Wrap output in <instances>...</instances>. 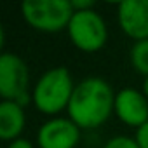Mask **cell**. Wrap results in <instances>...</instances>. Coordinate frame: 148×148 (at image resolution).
Returning a JSON list of instances; mask_svg holds the SVG:
<instances>
[{"label": "cell", "instance_id": "obj_14", "mask_svg": "<svg viewBox=\"0 0 148 148\" xmlns=\"http://www.w3.org/2000/svg\"><path fill=\"white\" fill-rule=\"evenodd\" d=\"M7 148H33V143L26 138H18V139L7 143Z\"/></svg>", "mask_w": 148, "mask_h": 148}, {"label": "cell", "instance_id": "obj_13", "mask_svg": "<svg viewBox=\"0 0 148 148\" xmlns=\"http://www.w3.org/2000/svg\"><path fill=\"white\" fill-rule=\"evenodd\" d=\"M71 7L73 11H87L94 9V2L92 0H71Z\"/></svg>", "mask_w": 148, "mask_h": 148}, {"label": "cell", "instance_id": "obj_4", "mask_svg": "<svg viewBox=\"0 0 148 148\" xmlns=\"http://www.w3.org/2000/svg\"><path fill=\"white\" fill-rule=\"evenodd\" d=\"M66 32L71 44L84 52H96L108 40V26L96 9L75 11Z\"/></svg>", "mask_w": 148, "mask_h": 148}, {"label": "cell", "instance_id": "obj_8", "mask_svg": "<svg viewBox=\"0 0 148 148\" xmlns=\"http://www.w3.org/2000/svg\"><path fill=\"white\" fill-rule=\"evenodd\" d=\"M120 30L134 42L148 38V0H122L117 5Z\"/></svg>", "mask_w": 148, "mask_h": 148}, {"label": "cell", "instance_id": "obj_7", "mask_svg": "<svg viewBox=\"0 0 148 148\" xmlns=\"http://www.w3.org/2000/svg\"><path fill=\"white\" fill-rule=\"evenodd\" d=\"M113 113L125 125L138 129L148 122V99L139 89L124 87L115 94Z\"/></svg>", "mask_w": 148, "mask_h": 148}, {"label": "cell", "instance_id": "obj_2", "mask_svg": "<svg viewBox=\"0 0 148 148\" xmlns=\"http://www.w3.org/2000/svg\"><path fill=\"white\" fill-rule=\"evenodd\" d=\"M75 82L66 66H54L44 71L32 89V103L33 106L44 113L58 117L63 110H68Z\"/></svg>", "mask_w": 148, "mask_h": 148}, {"label": "cell", "instance_id": "obj_9", "mask_svg": "<svg viewBox=\"0 0 148 148\" xmlns=\"http://www.w3.org/2000/svg\"><path fill=\"white\" fill-rule=\"evenodd\" d=\"M25 124H26L25 106L14 101L2 99V103H0V138L7 143L21 138Z\"/></svg>", "mask_w": 148, "mask_h": 148}, {"label": "cell", "instance_id": "obj_15", "mask_svg": "<svg viewBox=\"0 0 148 148\" xmlns=\"http://www.w3.org/2000/svg\"><path fill=\"white\" fill-rule=\"evenodd\" d=\"M141 92L146 96V99H148V77H145L143 79V87H141Z\"/></svg>", "mask_w": 148, "mask_h": 148}, {"label": "cell", "instance_id": "obj_1", "mask_svg": "<svg viewBox=\"0 0 148 148\" xmlns=\"http://www.w3.org/2000/svg\"><path fill=\"white\" fill-rule=\"evenodd\" d=\"M115 91L101 77H86L75 84L70 105L68 117L80 129H96L103 125L113 113Z\"/></svg>", "mask_w": 148, "mask_h": 148}, {"label": "cell", "instance_id": "obj_10", "mask_svg": "<svg viewBox=\"0 0 148 148\" xmlns=\"http://www.w3.org/2000/svg\"><path fill=\"white\" fill-rule=\"evenodd\" d=\"M132 68L143 77H148V38L134 42L129 52Z\"/></svg>", "mask_w": 148, "mask_h": 148}, {"label": "cell", "instance_id": "obj_3", "mask_svg": "<svg viewBox=\"0 0 148 148\" xmlns=\"http://www.w3.org/2000/svg\"><path fill=\"white\" fill-rule=\"evenodd\" d=\"M73 12L75 11L68 0H26L21 4V16L25 23L44 33L68 30Z\"/></svg>", "mask_w": 148, "mask_h": 148}, {"label": "cell", "instance_id": "obj_6", "mask_svg": "<svg viewBox=\"0 0 148 148\" xmlns=\"http://www.w3.org/2000/svg\"><path fill=\"white\" fill-rule=\"evenodd\" d=\"M82 129L70 117H52L37 131L38 148H75L80 141Z\"/></svg>", "mask_w": 148, "mask_h": 148}, {"label": "cell", "instance_id": "obj_12", "mask_svg": "<svg viewBox=\"0 0 148 148\" xmlns=\"http://www.w3.org/2000/svg\"><path fill=\"white\" fill-rule=\"evenodd\" d=\"M134 139L138 141L139 148H148V122H145L141 127H138V129H136Z\"/></svg>", "mask_w": 148, "mask_h": 148}, {"label": "cell", "instance_id": "obj_5", "mask_svg": "<svg viewBox=\"0 0 148 148\" xmlns=\"http://www.w3.org/2000/svg\"><path fill=\"white\" fill-rule=\"evenodd\" d=\"M0 96L4 101H14L23 106L32 101L30 70L18 54L2 52L0 56Z\"/></svg>", "mask_w": 148, "mask_h": 148}, {"label": "cell", "instance_id": "obj_11", "mask_svg": "<svg viewBox=\"0 0 148 148\" xmlns=\"http://www.w3.org/2000/svg\"><path fill=\"white\" fill-rule=\"evenodd\" d=\"M103 148H139L138 141L131 136H125V134H117L113 138H110Z\"/></svg>", "mask_w": 148, "mask_h": 148}]
</instances>
